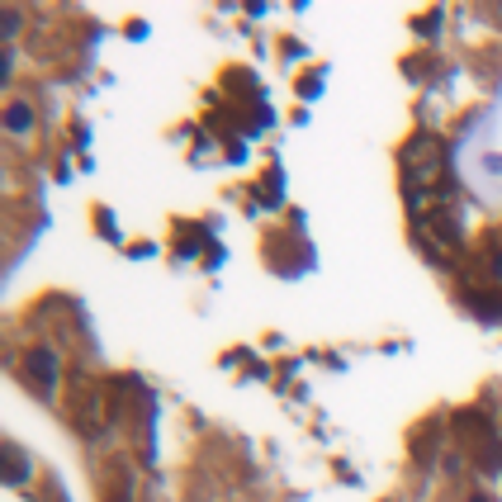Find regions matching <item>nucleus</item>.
Here are the masks:
<instances>
[{"label":"nucleus","mask_w":502,"mask_h":502,"mask_svg":"<svg viewBox=\"0 0 502 502\" xmlns=\"http://www.w3.org/2000/svg\"><path fill=\"white\" fill-rule=\"evenodd\" d=\"M20 375H24V384H29V389H39V394H48V398H53V394H57V375H62V360H57V351H53V346H43V342H33V346L24 351V365H20Z\"/></svg>","instance_id":"f257e3e1"},{"label":"nucleus","mask_w":502,"mask_h":502,"mask_svg":"<svg viewBox=\"0 0 502 502\" xmlns=\"http://www.w3.org/2000/svg\"><path fill=\"white\" fill-rule=\"evenodd\" d=\"M403 161H408V171H412V176H422V186H437V180H441V171H446L441 143L431 138V133H422V138H412V143H408Z\"/></svg>","instance_id":"f03ea898"},{"label":"nucleus","mask_w":502,"mask_h":502,"mask_svg":"<svg viewBox=\"0 0 502 502\" xmlns=\"http://www.w3.org/2000/svg\"><path fill=\"white\" fill-rule=\"evenodd\" d=\"M5 128L14 133V138H29L33 133V105L29 100H10L5 105Z\"/></svg>","instance_id":"7ed1b4c3"},{"label":"nucleus","mask_w":502,"mask_h":502,"mask_svg":"<svg viewBox=\"0 0 502 502\" xmlns=\"http://www.w3.org/2000/svg\"><path fill=\"white\" fill-rule=\"evenodd\" d=\"M427 232H431V238H441V242H460V223L450 219V213H431Z\"/></svg>","instance_id":"20e7f679"},{"label":"nucleus","mask_w":502,"mask_h":502,"mask_svg":"<svg viewBox=\"0 0 502 502\" xmlns=\"http://www.w3.org/2000/svg\"><path fill=\"white\" fill-rule=\"evenodd\" d=\"M483 280L502 284V247H489V256H483Z\"/></svg>","instance_id":"39448f33"},{"label":"nucleus","mask_w":502,"mask_h":502,"mask_svg":"<svg viewBox=\"0 0 502 502\" xmlns=\"http://www.w3.org/2000/svg\"><path fill=\"white\" fill-rule=\"evenodd\" d=\"M29 474V460H24V450H10V470H5V479L10 483H20Z\"/></svg>","instance_id":"423d86ee"},{"label":"nucleus","mask_w":502,"mask_h":502,"mask_svg":"<svg viewBox=\"0 0 502 502\" xmlns=\"http://www.w3.org/2000/svg\"><path fill=\"white\" fill-rule=\"evenodd\" d=\"M20 24H24V14L10 5V10H5V39H10V43H14V33H20Z\"/></svg>","instance_id":"0eeeda50"},{"label":"nucleus","mask_w":502,"mask_h":502,"mask_svg":"<svg viewBox=\"0 0 502 502\" xmlns=\"http://www.w3.org/2000/svg\"><path fill=\"white\" fill-rule=\"evenodd\" d=\"M464 502H493L489 493H470V498H464Z\"/></svg>","instance_id":"6e6552de"},{"label":"nucleus","mask_w":502,"mask_h":502,"mask_svg":"<svg viewBox=\"0 0 502 502\" xmlns=\"http://www.w3.org/2000/svg\"><path fill=\"white\" fill-rule=\"evenodd\" d=\"M114 502H133V498H128V493H119V498H114Z\"/></svg>","instance_id":"1a4fd4ad"}]
</instances>
